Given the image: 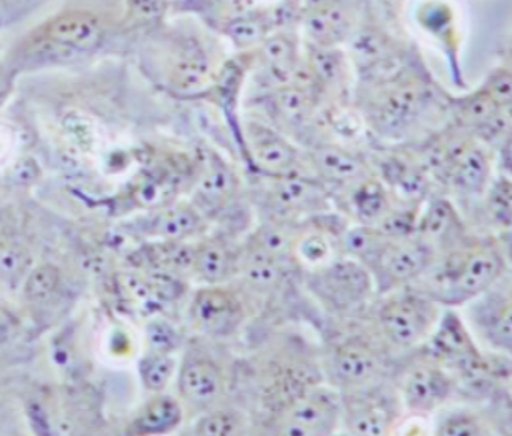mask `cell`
I'll list each match as a JSON object with an SVG mask.
<instances>
[{
	"label": "cell",
	"instance_id": "cell-31",
	"mask_svg": "<svg viewBox=\"0 0 512 436\" xmlns=\"http://www.w3.org/2000/svg\"><path fill=\"white\" fill-rule=\"evenodd\" d=\"M183 408L172 395H156L146 403L140 416L135 421V432L145 435L167 433L180 425Z\"/></svg>",
	"mask_w": 512,
	"mask_h": 436
},
{
	"label": "cell",
	"instance_id": "cell-41",
	"mask_svg": "<svg viewBox=\"0 0 512 436\" xmlns=\"http://www.w3.org/2000/svg\"><path fill=\"white\" fill-rule=\"evenodd\" d=\"M417 221V208H390L386 215L371 227L390 240H402L416 235Z\"/></svg>",
	"mask_w": 512,
	"mask_h": 436
},
{
	"label": "cell",
	"instance_id": "cell-6",
	"mask_svg": "<svg viewBox=\"0 0 512 436\" xmlns=\"http://www.w3.org/2000/svg\"><path fill=\"white\" fill-rule=\"evenodd\" d=\"M343 395L330 387H308L284 405L273 433L289 436L332 435L340 427Z\"/></svg>",
	"mask_w": 512,
	"mask_h": 436
},
{
	"label": "cell",
	"instance_id": "cell-16",
	"mask_svg": "<svg viewBox=\"0 0 512 436\" xmlns=\"http://www.w3.org/2000/svg\"><path fill=\"white\" fill-rule=\"evenodd\" d=\"M383 360L365 341H344L332 356L333 376L349 392L363 391L383 373Z\"/></svg>",
	"mask_w": 512,
	"mask_h": 436
},
{
	"label": "cell",
	"instance_id": "cell-11",
	"mask_svg": "<svg viewBox=\"0 0 512 436\" xmlns=\"http://www.w3.org/2000/svg\"><path fill=\"white\" fill-rule=\"evenodd\" d=\"M433 261L435 256L416 237L390 240L373 275L381 289L403 286L424 275Z\"/></svg>",
	"mask_w": 512,
	"mask_h": 436
},
{
	"label": "cell",
	"instance_id": "cell-27",
	"mask_svg": "<svg viewBox=\"0 0 512 436\" xmlns=\"http://www.w3.org/2000/svg\"><path fill=\"white\" fill-rule=\"evenodd\" d=\"M349 54L362 70H376L392 58V40L375 26H363L349 34Z\"/></svg>",
	"mask_w": 512,
	"mask_h": 436
},
{
	"label": "cell",
	"instance_id": "cell-10",
	"mask_svg": "<svg viewBox=\"0 0 512 436\" xmlns=\"http://www.w3.org/2000/svg\"><path fill=\"white\" fill-rule=\"evenodd\" d=\"M454 391V381L436 360H417L403 373L402 397L414 413H430Z\"/></svg>",
	"mask_w": 512,
	"mask_h": 436
},
{
	"label": "cell",
	"instance_id": "cell-36",
	"mask_svg": "<svg viewBox=\"0 0 512 436\" xmlns=\"http://www.w3.org/2000/svg\"><path fill=\"white\" fill-rule=\"evenodd\" d=\"M172 7L197 13L208 21H221V27L232 18L259 8L257 0H176Z\"/></svg>",
	"mask_w": 512,
	"mask_h": 436
},
{
	"label": "cell",
	"instance_id": "cell-45",
	"mask_svg": "<svg viewBox=\"0 0 512 436\" xmlns=\"http://www.w3.org/2000/svg\"><path fill=\"white\" fill-rule=\"evenodd\" d=\"M31 265V254L21 243L0 237V278H18Z\"/></svg>",
	"mask_w": 512,
	"mask_h": 436
},
{
	"label": "cell",
	"instance_id": "cell-47",
	"mask_svg": "<svg viewBox=\"0 0 512 436\" xmlns=\"http://www.w3.org/2000/svg\"><path fill=\"white\" fill-rule=\"evenodd\" d=\"M294 254L303 264L311 265L314 268L319 267V265L329 262V240L319 234L303 235L297 240Z\"/></svg>",
	"mask_w": 512,
	"mask_h": 436
},
{
	"label": "cell",
	"instance_id": "cell-43",
	"mask_svg": "<svg viewBox=\"0 0 512 436\" xmlns=\"http://www.w3.org/2000/svg\"><path fill=\"white\" fill-rule=\"evenodd\" d=\"M61 283V272L51 264L40 265L27 275L24 295L34 303L46 302Z\"/></svg>",
	"mask_w": 512,
	"mask_h": 436
},
{
	"label": "cell",
	"instance_id": "cell-9",
	"mask_svg": "<svg viewBox=\"0 0 512 436\" xmlns=\"http://www.w3.org/2000/svg\"><path fill=\"white\" fill-rule=\"evenodd\" d=\"M191 314L202 332L226 337L245 322L246 306L237 292L211 284L195 294Z\"/></svg>",
	"mask_w": 512,
	"mask_h": 436
},
{
	"label": "cell",
	"instance_id": "cell-21",
	"mask_svg": "<svg viewBox=\"0 0 512 436\" xmlns=\"http://www.w3.org/2000/svg\"><path fill=\"white\" fill-rule=\"evenodd\" d=\"M256 50L260 66L264 67L265 75L273 88L294 81L295 72L302 62L299 39L294 32H270Z\"/></svg>",
	"mask_w": 512,
	"mask_h": 436
},
{
	"label": "cell",
	"instance_id": "cell-37",
	"mask_svg": "<svg viewBox=\"0 0 512 436\" xmlns=\"http://www.w3.org/2000/svg\"><path fill=\"white\" fill-rule=\"evenodd\" d=\"M249 430L248 416L243 411L219 408L200 417L192 433L200 436H238Z\"/></svg>",
	"mask_w": 512,
	"mask_h": 436
},
{
	"label": "cell",
	"instance_id": "cell-13",
	"mask_svg": "<svg viewBox=\"0 0 512 436\" xmlns=\"http://www.w3.org/2000/svg\"><path fill=\"white\" fill-rule=\"evenodd\" d=\"M319 94L313 86L291 81L276 86L267 96V107L279 132L287 135L305 134L316 115Z\"/></svg>",
	"mask_w": 512,
	"mask_h": 436
},
{
	"label": "cell",
	"instance_id": "cell-30",
	"mask_svg": "<svg viewBox=\"0 0 512 436\" xmlns=\"http://www.w3.org/2000/svg\"><path fill=\"white\" fill-rule=\"evenodd\" d=\"M352 213L363 226H373L392 208L390 197L383 183L373 176L356 184L351 194Z\"/></svg>",
	"mask_w": 512,
	"mask_h": 436
},
{
	"label": "cell",
	"instance_id": "cell-14",
	"mask_svg": "<svg viewBox=\"0 0 512 436\" xmlns=\"http://www.w3.org/2000/svg\"><path fill=\"white\" fill-rule=\"evenodd\" d=\"M435 327V332L430 333V351L438 364L462 373L481 359V351L459 314L446 311Z\"/></svg>",
	"mask_w": 512,
	"mask_h": 436
},
{
	"label": "cell",
	"instance_id": "cell-38",
	"mask_svg": "<svg viewBox=\"0 0 512 436\" xmlns=\"http://www.w3.org/2000/svg\"><path fill=\"white\" fill-rule=\"evenodd\" d=\"M178 191V176L167 169H156L137 188V200L145 207H162Z\"/></svg>",
	"mask_w": 512,
	"mask_h": 436
},
{
	"label": "cell",
	"instance_id": "cell-40",
	"mask_svg": "<svg viewBox=\"0 0 512 436\" xmlns=\"http://www.w3.org/2000/svg\"><path fill=\"white\" fill-rule=\"evenodd\" d=\"M170 8V0H124L126 23L134 27H153L161 24Z\"/></svg>",
	"mask_w": 512,
	"mask_h": 436
},
{
	"label": "cell",
	"instance_id": "cell-12",
	"mask_svg": "<svg viewBox=\"0 0 512 436\" xmlns=\"http://www.w3.org/2000/svg\"><path fill=\"white\" fill-rule=\"evenodd\" d=\"M268 207L276 215H308L327 208L325 184L318 178L300 175L299 170L273 176L267 194Z\"/></svg>",
	"mask_w": 512,
	"mask_h": 436
},
{
	"label": "cell",
	"instance_id": "cell-34",
	"mask_svg": "<svg viewBox=\"0 0 512 436\" xmlns=\"http://www.w3.org/2000/svg\"><path fill=\"white\" fill-rule=\"evenodd\" d=\"M202 218L191 207H167L151 224V232L164 240H184L199 232Z\"/></svg>",
	"mask_w": 512,
	"mask_h": 436
},
{
	"label": "cell",
	"instance_id": "cell-32",
	"mask_svg": "<svg viewBox=\"0 0 512 436\" xmlns=\"http://www.w3.org/2000/svg\"><path fill=\"white\" fill-rule=\"evenodd\" d=\"M389 241L390 238L379 234L373 227L362 224L344 234L343 248L349 257L356 259L373 273Z\"/></svg>",
	"mask_w": 512,
	"mask_h": 436
},
{
	"label": "cell",
	"instance_id": "cell-26",
	"mask_svg": "<svg viewBox=\"0 0 512 436\" xmlns=\"http://www.w3.org/2000/svg\"><path fill=\"white\" fill-rule=\"evenodd\" d=\"M283 261L248 241L238 253V272L256 291H270L283 280Z\"/></svg>",
	"mask_w": 512,
	"mask_h": 436
},
{
	"label": "cell",
	"instance_id": "cell-42",
	"mask_svg": "<svg viewBox=\"0 0 512 436\" xmlns=\"http://www.w3.org/2000/svg\"><path fill=\"white\" fill-rule=\"evenodd\" d=\"M175 367V359L170 354L151 351L150 356H146L140 364V375L146 389L153 392L164 391L172 379Z\"/></svg>",
	"mask_w": 512,
	"mask_h": 436
},
{
	"label": "cell",
	"instance_id": "cell-51",
	"mask_svg": "<svg viewBox=\"0 0 512 436\" xmlns=\"http://www.w3.org/2000/svg\"><path fill=\"white\" fill-rule=\"evenodd\" d=\"M482 89L497 102L500 107L509 108L512 100V78L508 69H498L487 78Z\"/></svg>",
	"mask_w": 512,
	"mask_h": 436
},
{
	"label": "cell",
	"instance_id": "cell-1",
	"mask_svg": "<svg viewBox=\"0 0 512 436\" xmlns=\"http://www.w3.org/2000/svg\"><path fill=\"white\" fill-rule=\"evenodd\" d=\"M105 35L107 27L96 12L67 8L37 24L13 50L16 58L23 56L27 61L75 58L99 50Z\"/></svg>",
	"mask_w": 512,
	"mask_h": 436
},
{
	"label": "cell",
	"instance_id": "cell-2",
	"mask_svg": "<svg viewBox=\"0 0 512 436\" xmlns=\"http://www.w3.org/2000/svg\"><path fill=\"white\" fill-rule=\"evenodd\" d=\"M146 54L165 88L180 96H197L207 91L216 77V61L207 45L189 32L157 35L146 46Z\"/></svg>",
	"mask_w": 512,
	"mask_h": 436
},
{
	"label": "cell",
	"instance_id": "cell-48",
	"mask_svg": "<svg viewBox=\"0 0 512 436\" xmlns=\"http://www.w3.org/2000/svg\"><path fill=\"white\" fill-rule=\"evenodd\" d=\"M119 291L123 292L124 297L138 303V305L150 306L157 300L151 287L150 280L135 273H124L118 276Z\"/></svg>",
	"mask_w": 512,
	"mask_h": 436
},
{
	"label": "cell",
	"instance_id": "cell-33",
	"mask_svg": "<svg viewBox=\"0 0 512 436\" xmlns=\"http://www.w3.org/2000/svg\"><path fill=\"white\" fill-rule=\"evenodd\" d=\"M384 178L392 191L402 199L416 202L427 192V180L419 165L405 162L402 159H389L383 162Z\"/></svg>",
	"mask_w": 512,
	"mask_h": 436
},
{
	"label": "cell",
	"instance_id": "cell-5",
	"mask_svg": "<svg viewBox=\"0 0 512 436\" xmlns=\"http://www.w3.org/2000/svg\"><path fill=\"white\" fill-rule=\"evenodd\" d=\"M373 284L370 270L352 257L325 262L306 278L311 294L335 313L354 310L367 302Z\"/></svg>",
	"mask_w": 512,
	"mask_h": 436
},
{
	"label": "cell",
	"instance_id": "cell-17",
	"mask_svg": "<svg viewBox=\"0 0 512 436\" xmlns=\"http://www.w3.org/2000/svg\"><path fill=\"white\" fill-rule=\"evenodd\" d=\"M371 387L356 391V397L343 395L341 424L349 435H387L395 424V411L383 398L370 394Z\"/></svg>",
	"mask_w": 512,
	"mask_h": 436
},
{
	"label": "cell",
	"instance_id": "cell-24",
	"mask_svg": "<svg viewBox=\"0 0 512 436\" xmlns=\"http://www.w3.org/2000/svg\"><path fill=\"white\" fill-rule=\"evenodd\" d=\"M238 188V178L234 169L221 156L210 153L203 167L197 186V200L202 210L218 213L234 199Z\"/></svg>",
	"mask_w": 512,
	"mask_h": 436
},
{
	"label": "cell",
	"instance_id": "cell-7",
	"mask_svg": "<svg viewBox=\"0 0 512 436\" xmlns=\"http://www.w3.org/2000/svg\"><path fill=\"white\" fill-rule=\"evenodd\" d=\"M384 337L398 348H414L430 337L440 319V306L428 294H397L379 308Z\"/></svg>",
	"mask_w": 512,
	"mask_h": 436
},
{
	"label": "cell",
	"instance_id": "cell-3",
	"mask_svg": "<svg viewBox=\"0 0 512 436\" xmlns=\"http://www.w3.org/2000/svg\"><path fill=\"white\" fill-rule=\"evenodd\" d=\"M428 91L419 78L392 75L378 81L362 100L363 116L381 137L403 138L424 113Z\"/></svg>",
	"mask_w": 512,
	"mask_h": 436
},
{
	"label": "cell",
	"instance_id": "cell-35",
	"mask_svg": "<svg viewBox=\"0 0 512 436\" xmlns=\"http://www.w3.org/2000/svg\"><path fill=\"white\" fill-rule=\"evenodd\" d=\"M299 238L294 227L287 224V221H272L260 226L249 237V241H253L254 245L284 262L295 256V245Z\"/></svg>",
	"mask_w": 512,
	"mask_h": 436
},
{
	"label": "cell",
	"instance_id": "cell-25",
	"mask_svg": "<svg viewBox=\"0 0 512 436\" xmlns=\"http://www.w3.org/2000/svg\"><path fill=\"white\" fill-rule=\"evenodd\" d=\"M314 91L333 94L341 91L348 78V61L338 46H313L303 61Z\"/></svg>",
	"mask_w": 512,
	"mask_h": 436
},
{
	"label": "cell",
	"instance_id": "cell-52",
	"mask_svg": "<svg viewBox=\"0 0 512 436\" xmlns=\"http://www.w3.org/2000/svg\"><path fill=\"white\" fill-rule=\"evenodd\" d=\"M40 175H42V170H40L39 164L34 159L27 157V159L16 162L12 173H10V178L13 183L20 184V186H29L39 180Z\"/></svg>",
	"mask_w": 512,
	"mask_h": 436
},
{
	"label": "cell",
	"instance_id": "cell-44",
	"mask_svg": "<svg viewBox=\"0 0 512 436\" xmlns=\"http://www.w3.org/2000/svg\"><path fill=\"white\" fill-rule=\"evenodd\" d=\"M436 433L443 436L486 435V427L476 414L468 411H454L441 417Z\"/></svg>",
	"mask_w": 512,
	"mask_h": 436
},
{
	"label": "cell",
	"instance_id": "cell-49",
	"mask_svg": "<svg viewBox=\"0 0 512 436\" xmlns=\"http://www.w3.org/2000/svg\"><path fill=\"white\" fill-rule=\"evenodd\" d=\"M146 340L151 351L162 352V354H170L180 345V335L175 327L161 319L150 322V326L146 327Z\"/></svg>",
	"mask_w": 512,
	"mask_h": 436
},
{
	"label": "cell",
	"instance_id": "cell-8",
	"mask_svg": "<svg viewBox=\"0 0 512 436\" xmlns=\"http://www.w3.org/2000/svg\"><path fill=\"white\" fill-rule=\"evenodd\" d=\"M249 159L267 176H283L299 170V148L278 129L262 123L246 124L243 129Z\"/></svg>",
	"mask_w": 512,
	"mask_h": 436
},
{
	"label": "cell",
	"instance_id": "cell-4",
	"mask_svg": "<svg viewBox=\"0 0 512 436\" xmlns=\"http://www.w3.org/2000/svg\"><path fill=\"white\" fill-rule=\"evenodd\" d=\"M446 265L444 283L433 299L444 305H463L495 286L505 272V259L492 246L470 249Z\"/></svg>",
	"mask_w": 512,
	"mask_h": 436
},
{
	"label": "cell",
	"instance_id": "cell-15",
	"mask_svg": "<svg viewBox=\"0 0 512 436\" xmlns=\"http://www.w3.org/2000/svg\"><path fill=\"white\" fill-rule=\"evenodd\" d=\"M414 237L436 257L454 253L462 245L465 227L454 205L444 197H435L417 221Z\"/></svg>",
	"mask_w": 512,
	"mask_h": 436
},
{
	"label": "cell",
	"instance_id": "cell-39",
	"mask_svg": "<svg viewBox=\"0 0 512 436\" xmlns=\"http://www.w3.org/2000/svg\"><path fill=\"white\" fill-rule=\"evenodd\" d=\"M154 261L156 267L165 268L176 275H191L195 273L197 246L188 245L181 240H167L164 245L157 246Z\"/></svg>",
	"mask_w": 512,
	"mask_h": 436
},
{
	"label": "cell",
	"instance_id": "cell-22",
	"mask_svg": "<svg viewBox=\"0 0 512 436\" xmlns=\"http://www.w3.org/2000/svg\"><path fill=\"white\" fill-rule=\"evenodd\" d=\"M303 29L313 46H338L351 34L348 13L335 0L310 2L303 15Z\"/></svg>",
	"mask_w": 512,
	"mask_h": 436
},
{
	"label": "cell",
	"instance_id": "cell-53",
	"mask_svg": "<svg viewBox=\"0 0 512 436\" xmlns=\"http://www.w3.org/2000/svg\"><path fill=\"white\" fill-rule=\"evenodd\" d=\"M13 86L12 69L8 64L0 61V105L4 104L7 97L10 96Z\"/></svg>",
	"mask_w": 512,
	"mask_h": 436
},
{
	"label": "cell",
	"instance_id": "cell-19",
	"mask_svg": "<svg viewBox=\"0 0 512 436\" xmlns=\"http://www.w3.org/2000/svg\"><path fill=\"white\" fill-rule=\"evenodd\" d=\"M178 389L194 405H214L226 394V378L210 357L189 356L181 367Z\"/></svg>",
	"mask_w": 512,
	"mask_h": 436
},
{
	"label": "cell",
	"instance_id": "cell-28",
	"mask_svg": "<svg viewBox=\"0 0 512 436\" xmlns=\"http://www.w3.org/2000/svg\"><path fill=\"white\" fill-rule=\"evenodd\" d=\"M235 268H238V256L224 241L208 240L197 246L195 273L208 284L224 283Z\"/></svg>",
	"mask_w": 512,
	"mask_h": 436
},
{
	"label": "cell",
	"instance_id": "cell-18",
	"mask_svg": "<svg viewBox=\"0 0 512 436\" xmlns=\"http://www.w3.org/2000/svg\"><path fill=\"white\" fill-rule=\"evenodd\" d=\"M310 161L318 180L324 184L354 188L370 176L367 162L362 157L344 150L335 143H319L310 151Z\"/></svg>",
	"mask_w": 512,
	"mask_h": 436
},
{
	"label": "cell",
	"instance_id": "cell-46",
	"mask_svg": "<svg viewBox=\"0 0 512 436\" xmlns=\"http://www.w3.org/2000/svg\"><path fill=\"white\" fill-rule=\"evenodd\" d=\"M148 280H150L151 287H153L154 294H156L159 302H175L186 291L183 276L176 275V273L165 270V268L156 267V270L148 275Z\"/></svg>",
	"mask_w": 512,
	"mask_h": 436
},
{
	"label": "cell",
	"instance_id": "cell-23",
	"mask_svg": "<svg viewBox=\"0 0 512 436\" xmlns=\"http://www.w3.org/2000/svg\"><path fill=\"white\" fill-rule=\"evenodd\" d=\"M454 116L465 129L489 135L505 132V127L509 126L508 108L500 107L482 88L470 96L455 100Z\"/></svg>",
	"mask_w": 512,
	"mask_h": 436
},
{
	"label": "cell",
	"instance_id": "cell-20",
	"mask_svg": "<svg viewBox=\"0 0 512 436\" xmlns=\"http://www.w3.org/2000/svg\"><path fill=\"white\" fill-rule=\"evenodd\" d=\"M471 306L474 327L484 340L495 349L511 352L512 318L511 299L501 292H484Z\"/></svg>",
	"mask_w": 512,
	"mask_h": 436
},
{
	"label": "cell",
	"instance_id": "cell-50",
	"mask_svg": "<svg viewBox=\"0 0 512 436\" xmlns=\"http://www.w3.org/2000/svg\"><path fill=\"white\" fill-rule=\"evenodd\" d=\"M489 207L495 221L500 222L501 226H511V181L501 178L500 181L493 184L492 191H490Z\"/></svg>",
	"mask_w": 512,
	"mask_h": 436
},
{
	"label": "cell",
	"instance_id": "cell-29",
	"mask_svg": "<svg viewBox=\"0 0 512 436\" xmlns=\"http://www.w3.org/2000/svg\"><path fill=\"white\" fill-rule=\"evenodd\" d=\"M276 26L275 12H260L259 8L237 16L222 24V32L238 50L257 48L259 43L273 32Z\"/></svg>",
	"mask_w": 512,
	"mask_h": 436
}]
</instances>
